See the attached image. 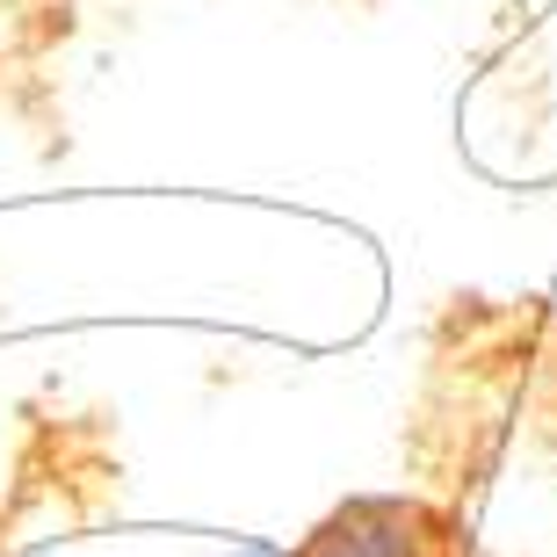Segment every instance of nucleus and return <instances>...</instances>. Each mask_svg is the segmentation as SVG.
<instances>
[{"mask_svg": "<svg viewBox=\"0 0 557 557\" xmlns=\"http://www.w3.org/2000/svg\"><path fill=\"white\" fill-rule=\"evenodd\" d=\"M203 557H283V550H261V543H232V550H203Z\"/></svg>", "mask_w": 557, "mask_h": 557, "instance_id": "2", "label": "nucleus"}, {"mask_svg": "<svg viewBox=\"0 0 557 557\" xmlns=\"http://www.w3.org/2000/svg\"><path fill=\"white\" fill-rule=\"evenodd\" d=\"M289 557H456V536L428 499L370 493L333 507Z\"/></svg>", "mask_w": 557, "mask_h": 557, "instance_id": "1", "label": "nucleus"}]
</instances>
